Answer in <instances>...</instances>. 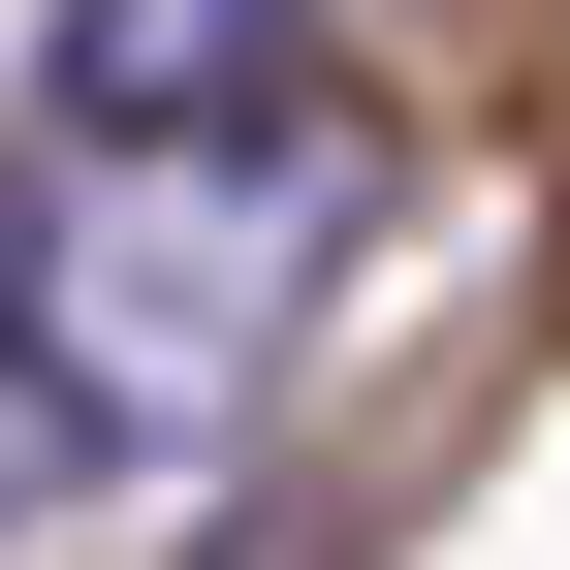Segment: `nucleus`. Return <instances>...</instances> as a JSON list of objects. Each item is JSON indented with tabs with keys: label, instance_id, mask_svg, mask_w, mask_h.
I'll return each mask as SVG.
<instances>
[{
	"label": "nucleus",
	"instance_id": "nucleus-1",
	"mask_svg": "<svg viewBox=\"0 0 570 570\" xmlns=\"http://www.w3.org/2000/svg\"><path fill=\"white\" fill-rule=\"evenodd\" d=\"M285 63H317V0H63L32 127L63 159H223V127H285Z\"/></svg>",
	"mask_w": 570,
	"mask_h": 570
}]
</instances>
